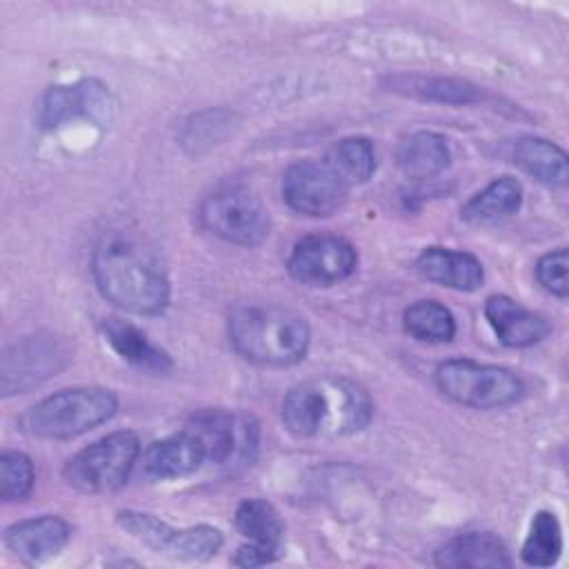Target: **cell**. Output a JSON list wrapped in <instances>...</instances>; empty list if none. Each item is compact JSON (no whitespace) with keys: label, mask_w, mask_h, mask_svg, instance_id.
<instances>
[{"label":"cell","mask_w":569,"mask_h":569,"mask_svg":"<svg viewBox=\"0 0 569 569\" xmlns=\"http://www.w3.org/2000/svg\"><path fill=\"white\" fill-rule=\"evenodd\" d=\"M387 87L393 93L416 98L422 102L440 104H473L480 100V89L467 80L449 76L425 73H398L387 78Z\"/></svg>","instance_id":"19"},{"label":"cell","mask_w":569,"mask_h":569,"mask_svg":"<svg viewBox=\"0 0 569 569\" xmlns=\"http://www.w3.org/2000/svg\"><path fill=\"white\" fill-rule=\"evenodd\" d=\"M358 249L342 236L311 233L300 238L287 258L289 276L305 287H333L353 276Z\"/></svg>","instance_id":"10"},{"label":"cell","mask_w":569,"mask_h":569,"mask_svg":"<svg viewBox=\"0 0 569 569\" xmlns=\"http://www.w3.org/2000/svg\"><path fill=\"white\" fill-rule=\"evenodd\" d=\"M276 558H278V553H273V551H269V549H262V547H258V545L247 542V545H242V547L236 551V556L231 558V562H233L236 567H260V565L273 562Z\"/></svg>","instance_id":"30"},{"label":"cell","mask_w":569,"mask_h":569,"mask_svg":"<svg viewBox=\"0 0 569 569\" xmlns=\"http://www.w3.org/2000/svg\"><path fill=\"white\" fill-rule=\"evenodd\" d=\"M433 382L451 402L480 411L511 407L525 396V382L511 369L469 358L440 362L433 371Z\"/></svg>","instance_id":"5"},{"label":"cell","mask_w":569,"mask_h":569,"mask_svg":"<svg viewBox=\"0 0 569 569\" xmlns=\"http://www.w3.org/2000/svg\"><path fill=\"white\" fill-rule=\"evenodd\" d=\"M209 460L202 438L187 425L182 431L151 442L142 453V471L151 480H178Z\"/></svg>","instance_id":"13"},{"label":"cell","mask_w":569,"mask_h":569,"mask_svg":"<svg viewBox=\"0 0 569 569\" xmlns=\"http://www.w3.org/2000/svg\"><path fill=\"white\" fill-rule=\"evenodd\" d=\"M280 418L296 438H342L371 422L373 400L347 376H322L291 387L282 398Z\"/></svg>","instance_id":"2"},{"label":"cell","mask_w":569,"mask_h":569,"mask_svg":"<svg viewBox=\"0 0 569 569\" xmlns=\"http://www.w3.org/2000/svg\"><path fill=\"white\" fill-rule=\"evenodd\" d=\"M284 204L309 218H327L347 200V184L331 171L325 160H296L282 176Z\"/></svg>","instance_id":"11"},{"label":"cell","mask_w":569,"mask_h":569,"mask_svg":"<svg viewBox=\"0 0 569 569\" xmlns=\"http://www.w3.org/2000/svg\"><path fill=\"white\" fill-rule=\"evenodd\" d=\"M325 162L347 187L362 184L376 171V151L367 138L349 136L329 147Z\"/></svg>","instance_id":"25"},{"label":"cell","mask_w":569,"mask_h":569,"mask_svg":"<svg viewBox=\"0 0 569 569\" xmlns=\"http://www.w3.org/2000/svg\"><path fill=\"white\" fill-rule=\"evenodd\" d=\"M569 256L565 247L542 253L536 262V278L545 291L565 300L569 296Z\"/></svg>","instance_id":"29"},{"label":"cell","mask_w":569,"mask_h":569,"mask_svg":"<svg viewBox=\"0 0 569 569\" xmlns=\"http://www.w3.org/2000/svg\"><path fill=\"white\" fill-rule=\"evenodd\" d=\"M71 540V525L53 513L13 522L4 531V547L22 562L36 565L58 556Z\"/></svg>","instance_id":"14"},{"label":"cell","mask_w":569,"mask_h":569,"mask_svg":"<svg viewBox=\"0 0 569 569\" xmlns=\"http://www.w3.org/2000/svg\"><path fill=\"white\" fill-rule=\"evenodd\" d=\"M198 218L209 233L238 247H258L271 229L267 207L258 196L240 187L220 189L207 196L200 202Z\"/></svg>","instance_id":"7"},{"label":"cell","mask_w":569,"mask_h":569,"mask_svg":"<svg viewBox=\"0 0 569 569\" xmlns=\"http://www.w3.org/2000/svg\"><path fill=\"white\" fill-rule=\"evenodd\" d=\"M451 162V151L445 136L436 131H416L396 149L398 169L413 180H427L442 173Z\"/></svg>","instance_id":"21"},{"label":"cell","mask_w":569,"mask_h":569,"mask_svg":"<svg viewBox=\"0 0 569 569\" xmlns=\"http://www.w3.org/2000/svg\"><path fill=\"white\" fill-rule=\"evenodd\" d=\"M116 520L131 538H136L151 551L176 558V560H189V562L209 560L220 551L224 542L220 529L211 525L178 529L147 511L124 509V511H118Z\"/></svg>","instance_id":"8"},{"label":"cell","mask_w":569,"mask_h":569,"mask_svg":"<svg viewBox=\"0 0 569 569\" xmlns=\"http://www.w3.org/2000/svg\"><path fill=\"white\" fill-rule=\"evenodd\" d=\"M118 411V396L104 387L60 389L18 418V429L38 440H71L107 420Z\"/></svg>","instance_id":"4"},{"label":"cell","mask_w":569,"mask_h":569,"mask_svg":"<svg viewBox=\"0 0 569 569\" xmlns=\"http://www.w3.org/2000/svg\"><path fill=\"white\" fill-rule=\"evenodd\" d=\"M562 553V527L553 511H538L531 518L520 558L529 567H551Z\"/></svg>","instance_id":"27"},{"label":"cell","mask_w":569,"mask_h":569,"mask_svg":"<svg viewBox=\"0 0 569 569\" xmlns=\"http://www.w3.org/2000/svg\"><path fill=\"white\" fill-rule=\"evenodd\" d=\"M511 158L536 182L560 189L567 184V153L556 142L538 136H522L511 147Z\"/></svg>","instance_id":"20"},{"label":"cell","mask_w":569,"mask_h":569,"mask_svg":"<svg viewBox=\"0 0 569 569\" xmlns=\"http://www.w3.org/2000/svg\"><path fill=\"white\" fill-rule=\"evenodd\" d=\"M233 525L251 545L269 549L280 556L284 540V522L278 509L262 498H247L238 505Z\"/></svg>","instance_id":"23"},{"label":"cell","mask_w":569,"mask_h":569,"mask_svg":"<svg viewBox=\"0 0 569 569\" xmlns=\"http://www.w3.org/2000/svg\"><path fill=\"white\" fill-rule=\"evenodd\" d=\"M522 204V187L511 176L493 178L485 189L473 193L462 207L460 218L469 224H496L513 213Z\"/></svg>","instance_id":"22"},{"label":"cell","mask_w":569,"mask_h":569,"mask_svg":"<svg viewBox=\"0 0 569 569\" xmlns=\"http://www.w3.org/2000/svg\"><path fill=\"white\" fill-rule=\"evenodd\" d=\"M140 458V438L131 429L111 431L76 451L64 469V482L80 493L118 491Z\"/></svg>","instance_id":"6"},{"label":"cell","mask_w":569,"mask_h":569,"mask_svg":"<svg viewBox=\"0 0 569 569\" xmlns=\"http://www.w3.org/2000/svg\"><path fill=\"white\" fill-rule=\"evenodd\" d=\"M71 358L73 349L64 336L51 331L24 336L7 347L2 356V396L9 398L16 393H27L62 371Z\"/></svg>","instance_id":"9"},{"label":"cell","mask_w":569,"mask_h":569,"mask_svg":"<svg viewBox=\"0 0 569 569\" xmlns=\"http://www.w3.org/2000/svg\"><path fill=\"white\" fill-rule=\"evenodd\" d=\"M100 333H102L104 342L127 365L136 367L138 371L162 376V373H169L173 369L171 356L164 349L156 347L142 329H138L136 325H131L127 320H118V318L102 320L100 322Z\"/></svg>","instance_id":"18"},{"label":"cell","mask_w":569,"mask_h":569,"mask_svg":"<svg viewBox=\"0 0 569 569\" xmlns=\"http://www.w3.org/2000/svg\"><path fill=\"white\" fill-rule=\"evenodd\" d=\"M231 347L258 367H293L305 360L311 345V329L302 316L278 305H242L231 311Z\"/></svg>","instance_id":"3"},{"label":"cell","mask_w":569,"mask_h":569,"mask_svg":"<svg viewBox=\"0 0 569 569\" xmlns=\"http://www.w3.org/2000/svg\"><path fill=\"white\" fill-rule=\"evenodd\" d=\"M413 267L425 280L453 291H476L485 280V267L473 253L447 247H425Z\"/></svg>","instance_id":"16"},{"label":"cell","mask_w":569,"mask_h":569,"mask_svg":"<svg viewBox=\"0 0 569 569\" xmlns=\"http://www.w3.org/2000/svg\"><path fill=\"white\" fill-rule=\"evenodd\" d=\"M189 427L202 438L209 453V462H216V465H224L227 460H231V456L238 451L242 440L233 416L220 409L198 411L191 418Z\"/></svg>","instance_id":"26"},{"label":"cell","mask_w":569,"mask_h":569,"mask_svg":"<svg viewBox=\"0 0 569 569\" xmlns=\"http://www.w3.org/2000/svg\"><path fill=\"white\" fill-rule=\"evenodd\" d=\"M402 329L418 342H449L456 336V318L438 300H416L402 311Z\"/></svg>","instance_id":"24"},{"label":"cell","mask_w":569,"mask_h":569,"mask_svg":"<svg viewBox=\"0 0 569 569\" xmlns=\"http://www.w3.org/2000/svg\"><path fill=\"white\" fill-rule=\"evenodd\" d=\"M485 318L496 338L511 349H525L542 342L551 327L547 318L531 311L505 293H493L485 300Z\"/></svg>","instance_id":"15"},{"label":"cell","mask_w":569,"mask_h":569,"mask_svg":"<svg viewBox=\"0 0 569 569\" xmlns=\"http://www.w3.org/2000/svg\"><path fill=\"white\" fill-rule=\"evenodd\" d=\"M433 562L447 569H502L511 567L505 542L491 531H467L447 540Z\"/></svg>","instance_id":"17"},{"label":"cell","mask_w":569,"mask_h":569,"mask_svg":"<svg viewBox=\"0 0 569 569\" xmlns=\"http://www.w3.org/2000/svg\"><path fill=\"white\" fill-rule=\"evenodd\" d=\"M113 116L116 100L109 87L96 78L49 87L38 109V122L42 129H58L78 118L107 124L113 120Z\"/></svg>","instance_id":"12"},{"label":"cell","mask_w":569,"mask_h":569,"mask_svg":"<svg viewBox=\"0 0 569 569\" xmlns=\"http://www.w3.org/2000/svg\"><path fill=\"white\" fill-rule=\"evenodd\" d=\"M36 485V469L27 453L4 449L0 453V496L4 502L24 500Z\"/></svg>","instance_id":"28"},{"label":"cell","mask_w":569,"mask_h":569,"mask_svg":"<svg viewBox=\"0 0 569 569\" xmlns=\"http://www.w3.org/2000/svg\"><path fill=\"white\" fill-rule=\"evenodd\" d=\"M91 276L113 307L158 316L169 307L171 282L158 256L129 236H104L91 256Z\"/></svg>","instance_id":"1"}]
</instances>
